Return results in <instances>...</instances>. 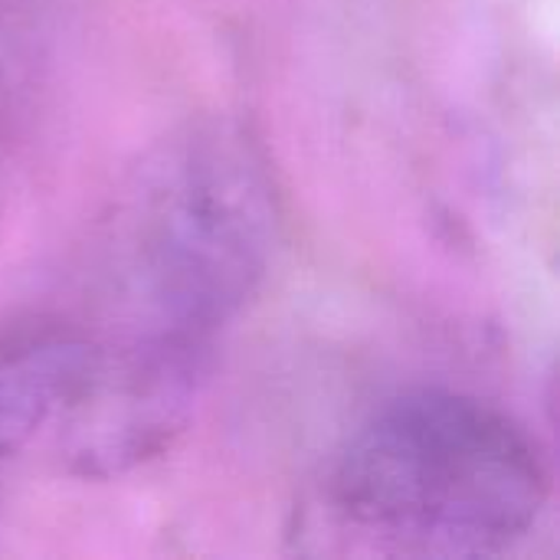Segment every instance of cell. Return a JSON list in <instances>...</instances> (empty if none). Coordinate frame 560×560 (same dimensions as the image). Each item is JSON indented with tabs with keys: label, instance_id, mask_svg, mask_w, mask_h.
I'll list each match as a JSON object with an SVG mask.
<instances>
[{
	"label": "cell",
	"instance_id": "obj_2",
	"mask_svg": "<svg viewBox=\"0 0 560 560\" xmlns=\"http://www.w3.org/2000/svg\"><path fill=\"white\" fill-rule=\"evenodd\" d=\"M548 495L532 433L453 390H417L374 410L325 479V505L345 535L420 558L505 555L532 535Z\"/></svg>",
	"mask_w": 560,
	"mask_h": 560
},
{
	"label": "cell",
	"instance_id": "obj_3",
	"mask_svg": "<svg viewBox=\"0 0 560 560\" xmlns=\"http://www.w3.org/2000/svg\"><path fill=\"white\" fill-rule=\"evenodd\" d=\"M89 341L72 335L0 348V459L69 410L89 374Z\"/></svg>",
	"mask_w": 560,
	"mask_h": 560
},
{
	"label": "cell",
	"instance_id": "obj_1",
	"mask_svg": "<svg viewBox=\"0 0 560 560\" xmlns=\"http://www.w3.org/2000/svg\"><path fill=\"white\" fill-rule=\"evenodd\" d=\"M276 194L233 125L167 141L135 177L108 236L115 338L102 371L194 400L217 335L259 292L276 249Z\"/></svg>",
	"mask_w": 560,
	"mask_h": 560
}]
</instances>
